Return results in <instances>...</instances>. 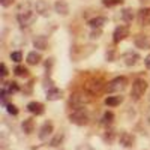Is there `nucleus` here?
<instances>
[{
	"label": "nucleus",
	"instance_id": "obj_1",
	"mask_svg": "<svg viewBox=\"0 0 150 150\" xmlns=\"http://www.w3.org/2000/svg\"><path fill=\"white\" fill-rule=\"evenodd\" d=\"M90 96H89V93H84V92H75L72 96H71V101H69V104H71V107L74 108V110H78V108H84V105H87L90 102Z\"/></svg>",
	"mask_w": 150,
	"mask_h": 150
},
{
	"label": "nucleus",
	"instance_id": "obj_2",
	"mask_svg": "<svg viewBox=\"0 0 150 150\" xmlns=\"http://www.w3.org/2000/svg\"><path fill=\"white\" fill-rule=\"evenodd\" d=\"M69 122L77 125V126H84V125L89 123V112H87L84 108H78L74 110L69 116Z\"/></svg>",
	"mask_w": 150,
	"mask_h": 150
},
{
	"label": "nucleus",
	"instance_id": "obj_3",
	"mask_svg": "<svg viewBox=\"0 0 150 150\" xmlns=\"http://www.w3.org/2000/svg\"><path fill=\"white\" fill-rule=\"evenodd\" d=\"M17 20H18L21 27H30L32 24L35 23V20H36V14H35V12H32L30 9L20 11L18 15H17Z\"/></svg>",
	"mask_w": 150,
	"mask_h": 150
},
{
	"label": "nucleus",
	"instance_id": "obj_4",
	"mask_svg": "<svg viewBox=\"0 0 150 150\" xmlns=\"http://www.w3.org/2000/svg\"><path fill=\"white\" fill-rule=\"evenodd\" d=\"M146 90H147V83H146V80L137 78V80L132 83V92H131V95H132L134 99H140V98L144 95Z\"/></svg>",
	"mask_w": 150,
	"mask_h": 150
},
{
	"label": "nucleus",
	"instance_id": "obj_5",
	"mask_svg": "<svg viewBox=\"0 0 150 150\" xmlns=\"http://www.w3.org/2000/svg\"><path fill=\"white\" fill-rule=\"evenodd\" d=\"M128 81L125 77H117L114 80H111L108 84H107V92L108 93H116V92H122L125 87H126Z\"/></svg>",
	"mask_w": 150,
	"mask_h": 150
},
{
	"label": "nucleus",
	"instance_id": "obj_6",
	"mask_svg": "<svg viewBox=\"0 0 150 150\" xmlns=\"http://www.w3.org/2000/svg\"><path fill=\"white\" fill-rule=\"evenodd\" d=\"M119 143H120V146L129 149V147L135 146V138H134V135H131L129 132H125V131H123V132L119 135Z\"/></svg>",
	"mask_w": 150,
	"mask_h": 150
},
{
	"label": "nucleus",
	"instance_id": "obj_7",
	"mask_svg": "<svg viewBox=\"0 0 150 150\" xmlns=\"http://www.w3.org/2000/svg\"><path fill=\"white\" fill-rule=\"evenodd\" d=\"M53 123H50V122H45L42 126H41V129H39V134H38V137H39V140L41 141H45V140H48V137L53 134Z\"/></svg>",
	"mask_w": 150,
	"mask_h": 150
},
{
	"label": "nucleus",
	"instance_id": "obj_8",
	"mask_svg": "<svg viewBox=\"0 0 150 150\" xmlns=\"http://www.w3.org/2000/svg\"><path fill=\"white\" fill-rule=\"evenodd\" d=\"M35 12L42 15V17H48L50 15V5L45 2V0H38V2L35 3Z\"/></svg>",
	"mask_w": 150,
	"mask_h": 150
},
{
	"label": "nucleus",
	"instance_id": "obj_9",
	"mask_svg": "<svg viewBox=\"0 0 150 150\" xmlns=\"http://www.w3.org/2000/svg\"><path fill=\"white\" fill-rule=\"evenodd\" d=\"M126 36H129V29L126 26H119L114 30V42H120L123 41Z\"/></svg>",
	"mask_w": 150,
	"mask_h": 150
},
{
	"label": "nucleus",
	"instance_id": "obj_10",
	"mask_svg": "<svg viewBox=\"0 0 150 150\" xmlns=\"http://www.w3.org/2000/svg\"><path fill=\"white\" fill-rule=\"evenodd\" d=\"M27 111L32 112V114H35V116H41V114H44V105L41 102H36V101L29 102L27 104Z\"/></svg>",
	"mask_w": 150,
	"mask_h": 150
},
{
	"label": "nucleus",
	"instance_id": "obj_11",
	"mask_svg": "<svg viewBox=\"0 0 150 150\" xmlns=\"http://www.w3.org/2000/svg\"><path fill=\"white\" fill-rule=\"evenodd\" d=\"M54 9H56L57 14L62 15V17H66L69 14V5L66 2H63V0H57L56 5H54Z\"/></svg>",
	"mask_w": 150,
	"mask_h": 150
},
{
	"label": "nucleus",
	"instance_id": "obj_12",
	"mask_svg": "<svg viewBox=\"0 0 150 150\" xmlns=\"http://www.w3.org/2000/svg\"><path fill=\"white\" fill-rule=\"evenodd\" d=\"M101 89H102V83L99 80H93V81H89L86 84V90L89 92L90 95H95L98 92H101Z\"/></svg>",
	"mask_w": 150,
	"mask_h": 150
},
{
	"label": "nucleus",
	"instance_id": "obj_13",
	"mask_svg": "<svg viewBox=\"0 0 150 150\" xmlns=\"http://www.w3.org/2000/svg\"><path fill=\"white\" fill-rule=\"evenodd\" d=\"M137 18H138V23L141 24V26H147V24H150V9H141V11H138Z\"/></svg>",
	"mask_w": 150,
	"mask_h": 150
},
{
	"label": "nucleus",
	"instance_id": "obj_14",
	"mask_svg": "<svg viewBox=\"0 0 150 150\" xmlns=\"http://www.w3.org/2000/svg\"><path fill=\"white\" fill-rule=\"evenodd\" d=\"M123 60H125V63H126L128 66H134V65H137V63H138L140 56L137 54V53H132V51H129V53H126V54L123 56Z\"/></svg>",
	"mask_w": 150,
	"mask_h": 150
},
{
	"label": "nucleus",
	"instance_id": "obj_15",
	"mask_svg": "<svg viewBox=\"0 0 150 150\" xmlns=\"http://www.w3.org/2000/svg\"><path fill=\"white\" fill-rule=\"evenodd\" d=\"M33 45H35V48L47 50V47H48V41H47V38H45V36L38 35V36H35V39H33Z\"/></svg>",
	"mask_w": 150,
	"mask_h": 150
},
{
	"label": "nucleus",
	"instance_id": "obj_16",
	"mask_svg": "<svg viewBox=\"0 0 150 150\" xmlns=\"http://www.w3.org/2000/svg\"><path fill=\"white\" fill-rule=\"evenodd\" d=\"M107 18L105 17H95V18H92L90 21H89V24H90V27L92 29H101L104 24H107Z\"/></svg>",
	"mask_w": 150,
	"mask_h": 150
},
{
	"label": "nucleus",
	"instance_id": "obj_17",
	"mask_svg": "<svg viewBox=\"0 0 150 150\" xmlns=\"http://www.w3.org/2000/svg\"><path fill=\"white\" fill-rule=\"evenodd\" d=\"M21 128H23V132L24 134H32L33 131H35V120L33 119H26L23 122V125H21Z\"/></svg>",
	"mask_w": 150,
	"mask_h": 150
},
{
	"label": "nucleus",
	"instance_id": "obj_18",
	"mask_svg": "<svg viewBox=\"0 0 150 150\" xmlns=\"http://www.w3.org/2000/svg\"><path fill=\"white\" fill-rule=\"evenodd\" d=\"M60 98H62V90L56 89V87L47 90V99H48V101H59Z\"/></svg>",
	"mask_w": 150,
	"mask_h": 150
},
{
	"label": "nucleus",
	"instance_id": "obj_19",
	"mask_svg": "<svg viewBox=\"0 0 150 150\" xmlns=\"http://www.w3.org/2000/svg\"><path fill=\"white\" fill-rule=\"evenodd\" d=\"M123 102V96H108L105 99V105L108 107H117Z\"/></svg>",
	"mask_w": 150,
	"mask_h": 150
},
{
	"label": "nucleus",
	"instance_id": "obj_20",
	"mask_svg": "<svg viewBox=\"0 0 150 150\" xmlns=\"http://www.w3.org/2000/svg\"><path fill=\"white\" fill-rule=\"evenodd\" d=\"M63 140H65V132H57L51 138V141H50V146L51 147H59L62 143H63Z\"/></svg>",
	"mask_w": 150,
	"mask_h": 150
},
{
	"label": "nucleus",
	"instance_id": "obj_21",
	"mask_svg": "<svg viewBox=\"0 0 150 150\" xmlns=\"http://www.w3.org/2000/svg\"><path fill=\"white\" fill-rule=\"evenodd\" d=\"M135 45L138 48H150V41L147 39V36H137Z\"/></svg>",
	"mask_w": 150,
	"mask_h": 150
},
{
	"label": "nucleus",
	"instance_id": "obj_22",
	"mask_svg": "<svg viewBox=\"0 0 150 150\" xmlns=\"http://www.w3.org/2000/svg\"><path fill=\"white\" fill-rule=\"evenodd\" d=\"M122 20L123 21H126V23H132V20H134V11L131 9V8H125L123 11H122Z\"/></svg>",
	"mask_w": 150,
	"mask_h": 150
},
{
	"label": "nucleus",
	"instance_id": "obj_23",
	"mask_svg": "<svg viewBox=\"0 0 150 150\" xmlns=\"http://www.w3.org/2000/svg\"><path fill=\"white\" fill-rule=\"evenodd\" d=\"M41 54L39 53H36V51H32V53H29L27 54V63L29 65H38L41 62Z\"/></svg>",
	"mask_w": 150,
	"mask_h": 150
},
{
	"label": "nucleus",
	"instance_id": "obj_24",
	"mask_svg": "<svg viewBox=\"0 0 150 150\" xmlns=\"http://www.w3.org/2000/svg\"><path fill=\"white\" fill-rule=\"evenodd\" d=\"M3 89H5L9 95H12V93H17V92L20 90V87H18V84H17L15 81H11V83L3 84Z\"/></svg>",
	"mask_w": 150,
	"mask_h": 150
},
{
	"label": "nucleus",
	"instance_id": "obj_25",
	"mask_svg": "<svg viewBox=\"0 0 150 150\" xmlns=\"http://www.w3.org/2000/svg\"><path fill=\"white\" fill-rule=\"evenodd\" d=\"M112 120H114V114H112L111 111H107L105 114H104V117H102V123L104 125H111Z\"/></svg>",
	"mask_w": 150,
	"mask_h": 150
},
{
	"label": "nucleus",
	"instance_id": "obj_26",
	"mask_svg": "<svg viewBox=\"0 0 150 150\" xmlns=\"http://www.w3.org/2000/svg\"><path fill=\"white\" fill-rule=\"evenodd\" d=\"M104 141L107 143V144H111L112 141H114V131H107L105 134H104Z\"/></svg>",
	"mask_w": 150,
	"mask_h": 150
},
{
	"label": "nucleus",
	"instance_id": "obj_27",
	"mask_svg": "<svg viewBox=\"0 0 150 150\" xmlns=\"http://www.w3.org/2000/svg\"><path fill=\"white\" fill-rule=\"evenodd\" d=\"M14 72H15V75H18V77H26L27 75V69L24 66H17L14 69Z\"/></svg>",
	"mask_w": 150,
	"mask_h": 150
},
{
	"label": "nucleus",
	"instance_id": "obj_28",
	"mask_svg": "<svg viewBox=\"0 0 150 150\" xmlns=\"http://www.w3.org/2000/svg\"><path fill=\"white\" fill-rule=\"evenodd\" d=\"M11 60H14L17 62V63H20V62L23 60V54L20 51H14V53H11Z\"/></svg>",
	"mask_w": 150,
	"mask_h": 150
},
{
	"label": "nucleus",
	"instance_id": "obj_29",
	"mask_svg": "<svg viewBox=\"0 0 150 150\" xmlns=\"http://www.w3.org/2000/svg\"><path fill=\"white\" fill-rule=\"evenodd\" d=\"M6 110H8L9 114H12V116H17V114H18V108H17L14 104H8V105H6Z\"/></svg>",
	"mask_w": 150,
	"mask_h": 150
},
{
	"label": "nucleus",
	"instance_id": "obj_30",
	"mask_svg": "<svg viewBox=\"0 0 150 150\" xmlns=\"http://www.w3.org/2000/svg\"><path fill=\"white\" fill-rule=\"evenodd\" d=\"M101 35H102L101 29H93L92 33H90V38H92V39H99V38H101Z\"/></svg>",
	"mask_w": 150,
	"mask_h": 150
},
{
	"label": "nucleus",
	"instance_id": "obj_31",
	"mask_svg": "<svg viewBox=\"0 0 150 150\" xmlns=\"http://www.w3.org/2000/svg\"><path fill=\"white\" fill-rule=\"evenodd\" d=\"M102 3H104L105 6H114V5L122 3V0H102Z\"/></svg>",
	"mask_w": 150,
	"mask_h": 150
},
{
	"label": "nucleus",
	"instance_id": "obj_32",
	"mask_svg": "<svg viewBox=\"0 0 150 150\" xmlns=\"http://www.w3.org/2000/svg\"><path fill=\"white\" fill-rule=\"evenodd\" d=\"M77 150H95V149L90 144H81V146L77 147Z\"/></svg>",
	"mask_w": 150,
	"mask_h": 150
},
{
	"label": "nucleus",
	"instance_id": "obj_33",
	"mask_svg": "<svg viewBox=\"0 0 150 150\" xmlns=\"http://www.w3.org/2000/svg\"><path fill=\"white\" fill-rule=\"evenodd\" d=\"M12 3H14V0H0V5H2L3 8H8V6H11Z\"/></svg>",
	"mask_w": 150,
	"mask_h": 150
},
{
	"label": "nucleus",
	"instance_id": "obj_34",
	"mask_svg": "<svg viewBox=\"0 0 150 150\" xmlns=\"http://www.w3.org/2000/svg\"><path fill=\"white\" fill-rule=\"evenodd\" d=\"M0 69H2V77H6V75H8V69H6V65H5V63H2V65H0Z\"/></svg>",
	"mask_w": 150,
	"mask_h": 150
},
{
	"label": "nucleus",
	"instance_id": "obj_35",
	"mask_svg": "<svg viewBox=\"0 0 150 150\" xmlns=\"http://www.w3.org/2000/svg\"><path fill=\"white\" fill-rule=\"evenodd\" d=\"M144 63H146V66H147V69H150V54L144 59Z\"/></svg>",
	"mask_w": 150,
	"mask_h": 150
},
{
	"label": "nucleus",
	"instance_id": "obj_36",
	"mask_svg": "<svg viewBox=\"0 0 150 150\" xmlns=\"http://www.w3.org/2000/svg\"><path fill=\"white\" fill-rule=\"evenodd\" d=\"M146 119H147V123L150 125V107H149V110H147V114H146Z\"/></svg>",
	"mask_w": 150,
	"mask_h": 150
},
{
	"label": "nucleus",
	"instance_id": "obj_37",
	"mask_svg": "<svg viewBox=\"0 0 150 150\" xmlns=\"http://www.w3.org/2000/svg\"><path fill=\"white\" fill-rule=\"evenodd\" d=\"M141 2H147V0H141Z\"/></svg>",
	"mask_w": 150,
	"mask_h": 150
}]
</instances>
